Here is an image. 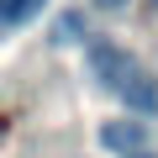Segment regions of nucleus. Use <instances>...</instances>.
I'll use <instances>...</instances> for the list:
<instances>
[{"mask_svg":"<svg viewBox=\"0 0 158 158\" xmlns=\"http://www.w3.org/2000/svg\"><path fill=\"white\" fill-rule=\"evenodd\" d=\"M85 63H90V74H95V85L100 90H111V95H121V85L142 69L121 42H111V37H90L85 42Z\"/></svg>","mask_w":158,"mask_h":158,"instance_id":"nucleus-1","label":"nucleus"},{"mask_svg":"<svg viewBox=\"0 0 158 158\" xmlns=\"http://www.w3.org/2000/svg\"><path fill=\"white\" fill-rule=\"evenodd\" d=\"M100 142H106L111 153H121V158H127V153L148 148V127H142V121H127V116H121V121H106V127H100Z\"/></svg>","mask_w":158,"mask_h":158,"instance_id":"nucleus-2","label":"nucleus"},{"mask_svg":"<svg viewBox=\"0 0 158 158\" xmlns=\"http://www.w3.org/2000/svg\"><path fill=\"white\" fill-rule=\"evenodd\" d=\"M121 100H127V111H137V116H153V111H158V79H153L148 69H137L127 85H121Z\"/></svg>","mask_w":158,"mask_h":158,"instance_id":"nucleus-3","label":"nucleus"},{"mask_svg":"<svg viewBox=\"0 0 158 158\" xmlns=\"http://www.w3.org/2000/svg\"><path fill=\"white\" fill-rule=\"evenodd\" d=\"M48 0H0V27H27L32 16H42Z\"/></svg>","mask_w":158,"mask_h":158,"instance_id":"nucleus-4","label":"nucleus"},{"mask_svg":"<svg viewBox=\"0 0 158 158\" xmlns=\"http://www.w3.org/2000/svg\"><path fill=\"white\" fill-rule=\"evenodd\" d=\"M90 32H85V11H63L58 16V27H53V42H85Z\"/></svg>","mask_w":158,"mask_h":158,"instance_id":"nucleus-5","label":"nucleus"},{"mask_svg":"<svg viewBox=\"0 0 158 158\" xmlns=\"http://www.w3.org/2000/svg\"><path fill=\"white\" fill-rule=\"evenodd\" d=\"M127 0H95V11H121Z\"/></svg>","mask_w":158,"mask_h":158,"instance_id":"nucleus-6","label":"nucleus"},{"mask_svg":"<svg viewBox=\"0 0 158 158\" xmlns=\"http://www.w3.org/2000/svg\"><path fill=\"white\" fill-rule=\"evenodd\" d=\"M127 158H158V153H153V148H137V153H127Z\"/></svg>","mask_w":158,"mask_h":158,"instance_id":"nucleus-7","label":"nucleus"}]
</instances>
